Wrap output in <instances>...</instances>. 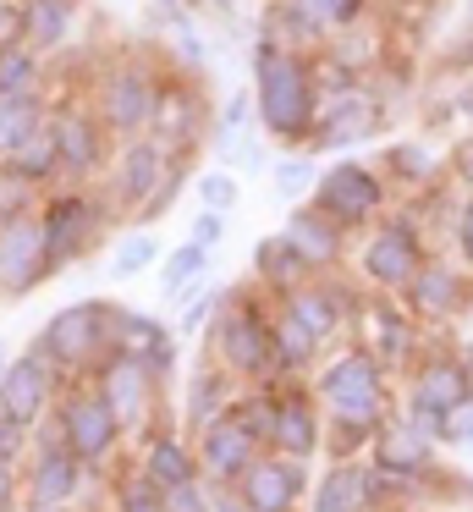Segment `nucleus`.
Returning <instances> with one entry per match:
<instances>
[{"mask_svg":"<svg viewBox=\"0 0 473 512\" xmlns=\"http://www.w3.org/2000/svg\"><path fill=\"white\" fill-rule=\"evenodd\" d=\"M319 105H325V94H319L314 50L253 45V116H259L264 138H275L281 149H308Z\"/></svg>","mask_w":473,"mask_h":512,"instance_id":"nucleus-1","label":"nucleus"},{"mask_svg":"<svg viewBox=\"0 0 473 512\" xmlns=\"http://www.w3.org/2000/svg\"><path fill=\"white\" fill-rule=\"evenodd\" d=\"M160 78H165V56L154 61V56H138V50H127V56L99 67L88 105H94V116L105 122V133L116 138V144L149 133L154 100H160Z\"/></svg>","mask_w":473,"mask_h":512,"instance_id":"nucleus-2","label":"nucleus"},{"mask_svg":"<svg viewBox=\"0 0 473 512\" xmlns=\"http://www.w3.org/2000/svg\"><path fill=\"white\" fill-rule=\"evenodd\" d=\"M314 397L336 424H369V430H380V424L396 413L391 408V369H385L374 353H363V347H352V353L336 358V364L319 369Z\"/></svg>","mask_w":473,"mask_h":512,"instance_id":"nucleus-3","label":"nucleus"},{"mask_svg":"<svg viewBox=\"0 0 473 512\" xmlns=\"http://www.w3.org/2000/svg\"><path fill=\"white\" fill-rule=\"evenodd\" d=\"M110 199L94 188H55L50 199L39 204V232H44V265L66 270L77 265V259H88L99 248V237H105L110 226Z\"/></svg>","mask_w":473,"mask_h":512,"instance_id":"nucleus-4","label":"nucleus"},{"mask_svg":"<svg viewBox=\"0 0 473 512\" xmlns=\"http://www.w3.org/2000/svg\"><path fill=\"white\" fill-rule=\"evenodd\" d=\"M39 347L61 380H77V375H94L99 364L110 358V303L105 298H83V303H66L44 320L39 331Z\"/></svg>","mask_w":473,"mask_h":512,"instance_id":"nucleus-5","label":"nucleus"},{"mask_svg":"<svg viewBox=\"0 0 473 512\" xmlns=\"http://www.w3.org/2000/svg\"><path fill=\"white\" fill-rule=\"evenodd\" d=\"M209 133H215V105H209V94L198 89V72H176L171 61H165L160 100H154V116H149V138L171 160L187 166V160L204 149Z\"/></svg>","mask_w":473,"mask_h":512,"instance_id":"nucleus-6","label":"nucleus"},{"mask_svg":"<svg viewBox=\"0 0 473 512\" xmlns=\"http://www.w3.org/2000/svg\"><path fill=\"white\" fill-rule=\"evenodd\" d=\"M209 347H215V369H226L231 380H270V314L259 309V298L226 292L215 325H209Z\"/></svg>","mask_w":473,"mask_h":512,"instance_id":"nucleus-7","label":"nucleus"},{"mask_svg":"<svg viewBox=\"0 0 473 512\" xmlns=\"http://www.w3.org/2000/svg\"><path fill=\"white\" fill-rule=\"evenodd\" d=\"M424 254H429L424 221H418L413 210L380 215V221L369 226V237H363V248H358V276H363V287L396 298V292L413 281V270L424 265Z\"/></svg>","mask_w":473,"mask_h":512,"instance_id":"nucleus-8","label":"nucleus"},{"mask_svg":"<svg viewBox=\"0 0 473 512\" xmlns=\"http://www.w3.org/2000/svg\"><path fill=\"white\" fill-rule=\"evenodd\" d=\"M50 138H55V182H72V188H94L110 166V149L116 138L105 133V122L94 116L88 100H55L50 105Z\"/></svg>","mask_w":473,"mask_h":512,"instance_id":"nucleus-9","label":"nucleus"},{"mask_svg":"<svg viewBox=\"0 0 473 512\" xmlns=\"http://www.w3.org/2000/svg\"><path fill=\"white\" fill-rule=\"evenodd\" d=\"M308 204H314L319 215H330L341 232H369L385 215V204H391V182H385L380 171L358 166V160H336L330 171L314 177Z\"/></svg>","mask_w":473,"mask_h":512,"instance_id":"nucleus-10","label":"nucleus"},{"mask_svg":"<svg viewBox=\"0 0 473 512\" xmlns=\"http://www.w3.org/2000/svg\"><path fill=\"white\" fill-rule=\"evenodd\" d=\"M171 166H182V160H171L149 133L121 138V144L110 149V166H105V177H99V188H105L110 210L127 215V221H138L143 204L154 199V188H160V182L171 177Z\"/></svg>","mask_w":473,"mask_h":512,"instance_id":"nucleus-11","label":"nucleus"},{"mask_svg":"<svg viewBox=\"0 0 473 512\" xmlns=\"http://www.w3.org/2000/svg\"><path fill=\"white\" fill-rule=\"evenodd\" d=\"M50 419H55V430H61V446L88 468V474H94V468H105L110 452L121 446V435H127L116 424V413H110V402L99 397L94 386H77L72 397H55Z\"/></svg>","mask_w":473,"mask_h":512,"instance_id":"nucleus-12","label":"nucleus"},{"mask_svg":"<svg viewBox=\"0 0 473 512\" xmlns=\"http://www.w3.org/2000/svg\"><path fill=\"white\" fill-rule=\"evenodd\" d=\"M380 127H385V100L369 83H352L347 94H330V100L319 105L308 155H336V149L369 144V138H380Z\"/></svg>","mask_w":473,"mask_h":512,"instance_id":"nucleus-13","label":"nucleus"},{"mask_svg":"<svg viewBox=\"0 0 473 512\" xmlns=\"http://www.w3.org/2000/svg\"><path fill=\"white\" fill-rule=\"evenodd\" d=\"M55 397H61V369L39 347H28L22 358H6V369H0V413H11L17 424L33 430L39 419H50Z\"/></svg>","mask_w":473,"mask_h":512,"instance_id":"nucleus-14","label":"nucleus"},{"mask_svg":"<svg viewBox=\"0 0 473 512\" xmlns=\"http://www.w3.org/2000/svg\"><path fill=\"white\" fill-rule=\"evenodd\" d=\"M259 452H264V441L237 413V397H231L226 413H215L209 424H198V468H204L209 485H237L242 468H248Z\"/></svg>","mask_w":473,"mask_h":512,"instance_id":"nucleus-15","label":"nucleus"},{"mask_svg":"<svg viewBox=\"0 0 473 512\" xmlns=\"http://www.w3.org/2000/svg\"><path fill=\"white\" fill-rule=\"evenodd\" d=\"M358 303H363L358 292H352L347 281L336 276V270H325V276H308L303 287H292V292H286V298H281V309L292 314V320L303 325V331L314 336L319 347H325L330 336H336L341 325H347L352 314H358Z\"/></svg>","mask_w":473,"mask_h":512,"instance_id":"nucleus-16","label":"nucleus"},{"mask_svg":"<svg viewBox=\"0 0 473 512\" xmlns=\"http://www.w3.org/2000/svg\"><path fill=\"white\" fill-rule=\"evenodd\" d=\"M231 490L242 496L248 512H297L308 496V463L281 457V452H259Z\"/></svg>","mask_w":473,"mask_h":512,"instance_id":"nucleus-17","label":"nucleus"},{"mask_svg":"<svg viewBox=\"0 0 473 512\" xmlns=\"http://www.w3.org/2000/svg\"><path fill=\"white\" fill-rule=\"evenodd\" d=\"M352 320L363 325V336H369V342H363V353H374L385 369H391V364L413 369L418 364V347H424V320H413V309H407V303H391L380 292L374 303H358V314H352Z\"/></svg>","mask_w":473,"mask_h":512,"instance_id":"nucleus-18","label":"nucleus"},{"mask_svg":"<svg viewBox=\"0 0 473 512\" xmlns=\"http://www.w3.org/2000/svg\"><path fill=\"white\" fill-rule=\"evenodd\" d=\"M396 298H407V309H413V320H451V314L468 309L473 298V276L468 265H457V259H440V254H424V265L413 270V281H407Z\"/></svg>","mask_w":473,"mask_h":512,"instance_id":"nucleus-19","label":"nucleus"},{"mask_svg":"<svg viewBox=\"0 0 473 512\" xmlns=\"http://www.w3.org/2000/svg\"><path fill=\"white\" fill-rule=\"evenodd\" d=\"M110 358H132V364L154 369V375H171L176 369V331L160 325L154 314L127 309V303H110Z\"/></svg>","mask_w":473,"mask_h":512,"instance_id":"nucleus-20","label":"nucleus"},{"mask_svg":"<svg viewBox=\"0 0 473 512\" xmlns=\"http://www.w3.org/2000/svg\"><path fill=\"white\" fill-rule=\"evenodd\" d=\"M50 281L44 265V232H39V210L0 221V298H28Z\"/></svg>","mask_w":473,"mask_h":512,"instance_id":"nucleus-21","label":"nucleus"},{"mask_svg":"<svg viewBox=\"0 0 473 512\" xmlns=\"http://www.w3.org/2000/svg\"><path fill=\"white\" fill-rule=\"evenodd\" d=\"M88 468L66 446H33L28 479H22V512H66L83 496Z\"/></svg>","mask_w":473,"mask_h":512,"instance_id":"nucleus-22","label":"nucleus"},{"mask_svg":"<svg viewBox=\"0 0 473 512\" xmlns=\"http://www.w3.org/2000/svg\"><path fill=\"white\" fill-rule=\"evenodd\" d=\"M325 446V408L314 402V391H275V424H270V446L264 452H281V457H308Z\"/></svg>","mask_w":473,"mask_h":512,"instance_id":"nucleus-23","label":"nucleus"},{"mask_svg":"<svg viewBox=\"0 0 473 512\" xmlns=\"http://www.w3.org/2000/svg\"><path fill=\"white\" fill-rule=\"evenodd\" d=\"M94 391L110 402V413H116L121 430H132V424H143L154 413L160 375L143 369V364H132V358H105V364L94 369Z\"/></svg>","mask_w":473,"mask_h":512,"instance_id":"nucleus-24","label":"nucleus"},{"mask_svg":"<svg viewBox=\"0 0 473 512\" xmlns=\"http://www.w3.org/2000/svg\"><path fill=\"white\" fill-rule=\"evenodd\" d=\"M286 237H292V248L308 259V270L314 276H325V270H336L341 265V254H347V232H341L330 215H319L314 204H292V215H286V226H281Z\"/></svg>","mask_w":473,"mask_h":512,"instance_id":"nucleus-25","label":"nucleus"},{"mask_svg":"<svg viewBox=\"0 0 473 512\" xmlns=\"http://www.w3.org/2000/svg\"><path fill=\"white\" fill-rule=\"evenodd\" d=\"M308 507L314 512H374V485L363 457H336L319 485H308Z\"/></svg>","mask_w":473,"mask_h":512,"instance_id":"nucleus-26","label":"nucleus"},{"mask_svg":"<svg viewBox=\"0 0 473 512\" xmlns=\"http://www.w3.org/2000/svg\"><path fill=\"white\" fill-rule=\"evenodd\" d=\"M22 6V45L39 50L44 61L61 56L77 34V6L83 0H17Z\"/></svg>","mask_w":473,"mask_h":512,"instance_id":"nucleus-27","label":"nucleus"},{"mask_svg":"<svg viewBox=\"0 0 473 512\" xmlns=\"http://www.w3.org/2000/svg\"><path fill=\"white\" fill-rule=\"evenodd\" d=\"M308 276H314V270H308V259L292 248V237H286V232L259 237V248H253V281H259L264 292L286 298V292H292V287H303Z\"/></svg>","mask_w":473,"mask_h":512,"instance_id":"nucleus-28","label":"nucleus"},{"mask_svg":"<svg viewBox=\"0 0 473 512\" xmlns=\"http://www.w3.org/2000/svg\"><path fill=\"white\" fill-rule=\"evenodd\" d=\"M380 177L396 182V188H407V193H435L440 155L424 144V138H396V144L385 149V160H380Z\"/></svg>","mask_w":473,"mask_h":512,"instance_id":"nucleus-29","label":"nucleus"},{"mask_svg":"<svg viewBox=\"0 0 473 512\" xmlns=\"http://www.w3.org/2000/svg\"><path fill=\"white\" fill-rule=\"evenodd\" d=\"M143 474L154 479V485H187V479H204V468H198V446L187 441V435L165 430V435H149V446H143Z\"/></svg>","mask_w":473,"mask_h":512,"instance_id":"nucleus-30","label":"nucleus"},{"mask_svg":"<svg viewBox=\"0 0 473 512\" xmlns=\"http://www.w3.org/2000/svg\"><path fill=\"white\" fill-rule=\"evenodd\" d=\"M50 105L55 100L44 94V83H39V89H22V94H6V100H0V160H6L17 144H28V138L50 122Z\"/></svg>","mask_w":473,"mask_h":512,"instance_id":"nucleus-31","label":"nucleus"},{"mask_svg":"<svg viewBox=\"0 0 473 512\" xmlns=\"http://www.w3.org/2000/svg\"><path fill=\"white\" fill-rule=\"evenodd\" d=\"M270 353H275L270 375H303V369L319 358V342L281 309V314H270Z\"/></svg>","mask_w":473,"mask_h":512,"instance_id":"nucleus-32","label":"nucleus"},{"mask_svg":"<svg viewBox=\"0 0 473 512\" xmlns=\"http://www.w3.org/2000/svg\"><path fill=\"white\" fill-rule=\"evenodd\" d=\"M281 6L303 17L319 39H330V34H341V28H352V23L369 17V0H281Z\"/></svg>","mask_w":473,"mask_h":512,"instance_id":"nucleus-33","label":"nucleus"},{"mask_svg":"<svg viewBox=\"0 0 473 512\" xmlns=\"http://www.w3.org/2000/svg\"><path fill=\"white\" fill-rule=\"evenodd\" d=\"M209 276V248L198 243H176L160 265V298H187L198 281Z\"/></svg>","mask_w":473,"mask_h":512,"instance_id":"nucleus-34","label":"nucleus"},{"mask_svg":"<svg viewBox=\"0 0 473 512\" xmlns=\"http://www.w3.org/2000/svg\"><path fill=\"white\" fill-rule=\"evenodd\" d=\"M6 166H11V171H22L28 182H39V188L50 193V188H55V177H61V171H55V138H50V122H44L39 133L28 138V144L11 149Z\"/></svg>","mask_w":473,"mask_h":512,"instance_id":"nucleus-35","label":"nucleus"},{"mask_svg":"<svg viewBox=\"0 0 473 512\" xmlns=\"http://www.w3.org/2000/svg\"><path fill=\"white\" fill-rule=\"evenodd\" d=\"M44 83V56L39 50H28L17 39V45H0V100L6 94H22V89H39Z\"/></svg>","mask_w":473,"mask_h":512,"instance_id":"nucleus-36","label":"nucleus"},{"mask_svg":"<svg viewBox=\"0 0 473 512\" xmlns=\"http://www.w3.org/2000/svg\"><path fill=\"white\" fill-rule=\"evenodd\" d=\"M226 369H215V364H209V369H198V375H193V391H187V419H193V424H209V419H215V413H226L231 408V397H226Z\"/></svg>","mask_w":473,"mask_h":512,"instance_id":"nucleus-37","label":"nucleus"},{"mask_svg":"<svg viewBox=\"0 0 473 512\" xmlns=\"http://www.w3.org/2000/svg\"><path fill=\"white\" fill-rule=\"evenodd\" d=\"M154 259H160V243H154L149 226H138V232L116 237V248H110V276H116V281H132V276H143Z\"/></svg>","mask_w":473,"mask_h":512,"instance_id":"nucleus-38","label":"nucleus"},{"mask_svg":"<svg viewBox=\"0 0 473 512\" xmlns=\"http://www.w3.org/2000/svg\"><path fill=\"white\" fill-rule=\"evenodd\" d=\"M314 155L308 149H286V160H275V171H270V188H275V199H292V204H303L308 199V188H314Z\"/></svg>","mask_w":473,"mask_h":512,"instance_id":"nucleus-39","label":"nucleus"},{"mask_svg":"<svg viewBox=\"0 0 473 512\" xmlns=\"http://www.w3.org/2000/svg\"><path fill=\"white\" fill-rule=\"evenodd\" d=\"M110 507L116 512H165V496L143 468H132V474H121L116 485H110Z\"/></svg>","mask_w":473,"mask_h":512,"instance_id":"nucleus-40","label":"nucleus"},{"mask_svg":"<svg viewBox=\"0 0 473 512\" xmlns=\"http://www.w3.org/2000/svg\"><path fill=\"white\" fill-rule=\"evenodd\" d=\"M44 204V188L39 182H28L22 171H11L6 160H0V221H17V215H33Z\"/></svg>","mask_w":473,"mask_h":512,"instance_id":"nucleus-41","label":"nucleus"},{"mask_svg":"<svg viewBox=\"0 0 473 512\" xmlns=\"http://www.w3.org/2000/svg\"><path fill=\"white\" fill-rule=\"evenodd\" d=\"M220 303H226V292H220V287H204V281H198V287L187 292V303H182V320H176V336H198L204 325H215Z\"/></svg>","mask_w":473,"mask_h":512,"instance_id":"nucleus-42","label":"nucleus"},{"mask_svg":"<svg viewBox=\"0 0 473 512\" xmlns=\"http://www.w3.org/2000/svg\"><path fill=\"white\" fill-rule=\"evenodd\" d=\"M193 188H198V199H204V210H220V215H231L242 199V182L231 177V171H204V177H193Z\"/></svg>","mask_w":473,"mask_h":512,"instance_id":"nucleus-43","label":"nucleus"},{"mask_svg":"<svg viewBox=\"0 0 473 512\" xmlns=\"http://www.w3.org/2000/svg\"><path fill=\"white\" fill-rule=\"evenodd\" d=\"M473 441V397H462L457 408L440 413V446H468Z\"/></svg>","mask_w":473,"mask_h":512,"instance_id":"nucleus-44","label":"nucleus"},{"mask_svg":"<svg viewBox=\"0 0 473 512\" xmlns=\"http://www.w3.org/2000/svg\"><path fill=\"white\" fill-rule=\"evenodd\" d=\"M209 490H215V485L187 479V485H165L160 496H165V512H209Z\"/></svg>","mask_w":473,"mask_h":512,"instance_id":"nucleus-45","label":"nucleus"},{"mask_svg":"<svg viewBox=\"0 0 473 512\" xmlns=\"http://www.w3.org/2000/svg\"><path fill=\"white\" fill-rule=\"evenodd\" d=\"M451 243H457V259L473 276V193H462V204L451 210Z\"/></svg>","mask_w":473,"mask_h":512,"instance_id":"nucleus-46","label":"nucleus"},{"mask_svg":"<svg viewBox=\"0 0 473 512\" xmlns=\"http://www.w3.org/2000/svg\"><path fill=\"white\" fill-rule=\"evenodd\" d=\"M33 446V430L28 424H17L11 413H0V463H22Z\"/></svg>","mask_w":473,"mask_h":512,"instance_id":"nucleus-47","label":"nucleus"},{"mask_svg":"<svg viewBox=\"0 0 473 512\" xmlns=\"http://www.w3.org/2000/svg\"><path fill=\"white\" fill-rule=\"evenodd\" d=\"M220 237H226V215H220V210H198V221L187 226V243H198V248H209V254H215Z\"/></svg>","mask_w":473,"mask_h":512,"instance_id":"nucleus-48","label":"nucleus"},{"mask_svg":"<svg viewBox=\"0 0 473 512\" xmlns=\"http://www.w3.org/2000/svg\"><path fill=\"white\" fill-rule=\"evenodd\" d=\"M451 177H457L462 193H473V133H462L457 149H451Z\"/></svg>","mask_w":473,"mask_h":512,"instance_id":"nucleus-49","label":"nucleus"},{"mask_svg":"<svg viewBox=\"0 0 473 512\" xmlns=\"http://www.w3.org/2000/svg\"><path fill=\"white\" fill-rule=\"evenodd\" d=\"M0 512H22V474H17V463H0Z\"/></svg>","mask_w":473,"mask_h":512,"instance_id":"nucleus-50","label":"nucleus"},{"mask_svg":"<svg viewBox=\"0 0 473 512\" xmlns=\"http://www.w3.org/2000/svg\"><path fill=\"white\" fill-rule=\"evenodd\" d=\"M17 39H22V6L6 0V6H0V45H17Z\"/></svg>","mask_w":473,"mask_h":512,"instance_id":"nucleus-51","label":"nucleus"},{"mask_svg":"<svg viewBox=\"0 0 473 512\" xmlns=\"http://www.w3.org/2000/svg\"><path fill=\"white\" fill-rule=\"evenodd\" d=\"M209 512H248V507H242V496L231 485H215L209 490Z\"/></svg>","mask_w":473,"mask_h":512,"instance_id":"nucleus-52","label":"nucleus"},{"mask_svg":"<svg viewBox=\"0 0 473 512\" xmlns=\"http://www.w3.org/2000/svg\"><path fill=\"white\" fill-rule=\"evenodd\" d=\"M193 6H204V12H215V17H231V12H237V0H193Z\"/></svg>","mask_w":473,"mask_h":512,"instance_id":"nucleus-53","label":"nucleus"},{"mask_svg":"<svg viewBox=\"0 0 473 512\" xmlns=\"http://www.w3.org/2000/svg\"><path fill=\"white\" fill-rule=\"evenodd\" d=\"M165 12H193V0H160Z\"/></svg>","mask_w":473,"mask_h":512,"instance_id":"nucleus-54","label":"nucleus"},{"mask_svg":"<svg viewBox=\"0 0 473 512\" xmlns=\"http://www.w3.org/2000/svg\"><path fill=\"white\" fill-rule=\"evenodd\" d=\"M0 369H6V347H0Z\"/></svg>","mask_w":473,"mask_h":512,"instance_id":"nucleus-55","label":"nucleus"},{"mask_svg":"<svg viewBox=\"0 0 473 512\" xmlns=\"http://www.w3.org/2000/svg\"><path fill=\"white\" fill-rule=\"evenodd\" d=\"M0 6H6V0H0Z\"/></svg>","mask_w":473,"mask_h":512,"instance_id":"nucleus-56","label":"nucleus"},{"mask_svg":"<svg viewBox=\"0 0 473 512\" xmlns=\"http://www.w3.org/2000/svg\"><path fill=\"white\" fill-rule=\"evenodd\" d=\"M468 6H473V0H468Z\"/></svg>","mask_w":473,"mask_h":512,"instance_id":"nucleus-57","label":"nucleus"}]
</instances>
